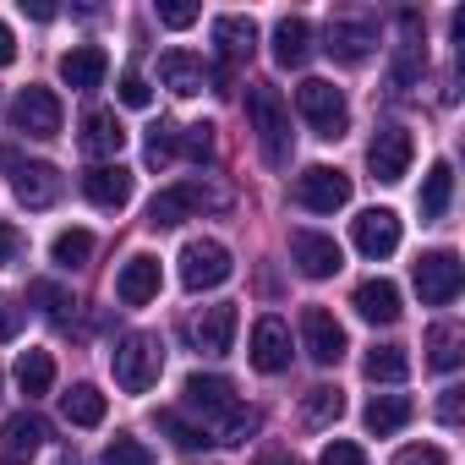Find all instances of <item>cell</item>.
I'll return each mask as SVG.
<instances>
[{
  "label": "cell",
  "instance_id": "cell-1",
  "mask_svg": "<svg viewBox=\"0 0 465 465\" xmlns=\"http://www.w3.org/2000/svg\"><path fill=\"white\" fill-rule=\"evenodd\" d=\"M181 405L203 416V427H208V438H213V443H247V432L258 427V416H252V411H242L236 383L219 378V372H192V378H186V389H181Z\"/></svg>",
  "mask_w": 465,
  "mask_h": 465
},
{
  "label": "cell",
  "instance_id": "cell-43",
  "mask_svg": "<svg viewBox=\"0 0 465 465\" xmlns=\"http://www.w3.org/2000/svg\"><path fill=\"white\" fill-rule=\"evenodd\" d=\"M394 465H449V454H443L438 443H411V449H400Z\"/></svg>",
  "mask_w": 465,
  "mask_h": 465
},
{
  "label": "cell",
  "instance_id": "cell-49",
  "mask_svg": "<svg viewBox=\"0 0 465 465\" xmlns=\"http://www.w3.org/2000/svg\"><path fill=\"white\" fill-rule=\"evenodd\" d=\"M23 12H28L34 23H50V17H55V6H50V0H23Z\"/></svg>",
  "mask_w": 465,
  "mask_h": 465
},
{
  "label": "cell",
  "instance_id": "cell-24",
  "mask_svg": "<svg viewBox=\"0 0 465 465\" xmlns=\"http://www.w3.org/2000/svg\"><path fill=\"white\" fill-rule=\"evenodd\" d=\"M213 45L224 61H247L258 50V23L252 17H213Z\"/></svg>",
  "mask_w": 465,
  "mask_h": 465
},
{
  "label": "cell",
  "instance_id": "cell-26",
  "mask_svg": "<svg viewBox=\"0 0 465 465\" xmlns=\"http://www.w3.org/2000/svg\"><path fill=\"white\" fill-rule=\"evenodd\" d=\"M45 438H50V427L34 411H17V416H6V427H0V449L6 454H34V449H45Z\"/></svg>",
  "mask_w": 465,
  "mask_h": 465
},
{
  "label": "cell",
  "instance_id": "cell-17",
  "mask_svg": "<svg viewBox=\"0 0 465 465\" xmlns=\"http://www.w3.org/2000/svg\"><path fill=\"white\" fill-rule=\"evenodd\" d=\"M247 356H252L258 372H285V367H291V323H285V318H258Z\"/></svg>",
  "mask_w": 465,
  "mask_h": 465
},
{
  "label": "cell",
  "instance_id": "cell-5",
  "mask_svg": "<svg viewBox=\"0 0 465 465\" xmlns=\"http://www.w3.org/2000/svg\"><path fill=\"white\" fill-rule=\"evenodd\" d=\"M230 269H236V263H230V247L224 242H186L181 247V285L186 291H213V285H224L230 280Z\"/></svg>",
  "mask_w": 465,
  "mask_h": 465
},
{
  "label": "cell",
  "instance_id": "cell-23",
  "mask_svg": "<svg viewBox=\"0 0 465 465\" xmlns=\"http://www.w3.org/2000/svg\"><path fill=\"white\" fill-rule=\"evenodd\" d=\"M351 307H356L367 323H394V318H400V285H394V280H361L356 296H351Z\"/></svg>",
  "mask_w": 465,
  "mask_h": 465
},
{
  "label": "cell",
  "instance_id": "cell-50",
  "mask_svg": "<svg viewBox=\"0 0 465 465\" xmlns=\"http://www.w3.org/2000/svg\"><path fill=\"white\" fill-rule=\"evenodd\" d=\"M274 465H296V460H274Z\"/></svg>",
  "mask_w": 465,
  "mask_h": 465
},
{
  "label": "cell",
  "instance_id": "cell-41",
  "mask_svg": "<svg viewBox=\"0 0 465 465\" xmlns=\"http://www.w3.org/2000/svg\"><path fill=\"white\" fill-rule=\"evenodd\" d=\"M318 465H367V454H361V443H351V438H334L329 449H323V460Z\"/></svg>",
  "mask_w": 465,
  "mask_h": 465
},
{
  "label": "cell",
  "instance_id": "cell-6",
  "mask_svg": "<svg viewBox=\"0 0 465 465\" xmlns=\"http://www.w3.org/2000/svg\"><path fill=\"white\" fill-rule=\"evenodd\" d=\"M296 203L302 208H312V213H334V208H345L351 203V175L345 170H334V164H312V170H302L296 175Z\"/></svg>",
  "mask_w": 465,
  "mask_h": 465
},
{
  "label": "cell",
  "instance_id": "cell-21",
  "mask_svg": "<svg viewBox=\"0 0 465 465\" xmlns=\"http://www.w3.org/2000/svg\"><path fill=\"white\" fill-rule=\"evenodd\" d=\"M159 83H164L170 94L192 99V94H203V88H208V72H203V61H197V55L170 50V55H159Z\"/></svg>",
  "mask_w": 465,
  "mask_h": 465
},
{
  "label": "cell",
  "instance_id": "cell-11",
  "mask_svg": "<svg viewBox=\"0 0 465 465\" xmlns=\"http://www.w3.org/2000/svg\"><path fill=\"white\" fill-rule=\"evenodd\" d=\"M291 258H296V269H302L307 280H334V274L345 269L340 242H334V236H318V230H296V236H291Z\"/></svg>",
  "mask_w": 465,
  "mask_h": 465
},
{
  "label": "cell",
  "instance_id": "cell-34",
  "mask_svg": "<svg viewBox=\"0 0 465 465\" xmlns=\"http://www.w3.org/2000/svg\"><path fill=\"white\" fill-rule=\"evenodd\" d=\"M159 432H170L181 449H208V443H213L208 427H203V421H186L181 411H159Z\"/></svg>",
  "mask_w": 465,
  "mask_h": 465
},
{
  "label": "cell",
  "instance_id": "cell-30",
  "mask_svg": "<svg viewBox=\"0 0 465 465\" xmlns=\"http://www.w3.org/2000/svg\"><path fill=\"white\" fill-rule=\"evenodd\" d=\"M17 383H23V394L28 400H39V394H50V383H55V356L50 351H23L17 356Z\"/></svg>",
  "mask_w": 465,
  "mask_h": 465
},
{
  "label": "cell",
  "instance_id": "cell-12",
  "mask_svg": "<svg viewBox=\"0 0 465 465\" xmlns=\"http://www.w3.org/2000/svg\"><path fill=\"white\" fill-rule=\"evenodd\" d=\"M12 126L28 137H55L61 132V99L50 88H23L12 99Z\"/></svg>",
  "mask_w": 465,
  "mask_h": 465
},
{
  "label": "cell",
  "instance_id": "cell-19",
  "mask_svg": "<svg viewBox=\"0 0 465 465\" xmlns=\"http://www.w3.org/2000/svg\"><path fill=\"white\" fill-rule=\"evenodd\" d=\"M83 197L94 208H126L132 203V170L126 164H94L83 175Z\"/></svg>",
  "mask_w": 465,
  "mask_h": 465
},
{
  "label": "cell",
  "instance_id": "cell-16",
  "mask_svg": "<svg viewBox=\"0 0 465 465\" xmlns=\"http://www.w3.org/2000/svg\"><path fill=\"white\" fill-rule=\"evenodd\" d=\"M203 203H219V197H208L197 181H181V186H164L153 203H148V224L153 230H170V224H181V219H192Z\"/></svg>",
  "mask_w": 465,
  "mask_h": 465
},
{
  "label": "cell",
  "instance_id": "cell-9",
  "mask_svg": "<svg viewBox=\"0 0 465 465\" xmlns=\"http://www.w3.org/2000/svg\"><path fill=\"white\" fill-rule=\"evenodd\" d=\"M411 159H416V143H411L405 126H378V137L367 143V170H372V181H405Z\"/></svg>",
  "mask_w": 465,
  "mask_h": 465
},
{
  "label": "cell",
  "instance_id": "cell-33",
  "mask_svg": "<svg viewBox=\"0 0 465 465\" xmlns=\"http://www.w3.org/2000/svg\"><path fill=\"white\" fill-rule=\"evenodd\" d=\"M50 258H55L61 269H83V263L94 258V236H88V230H61V236L50 242Z\"/></svg>",
  "mask_w": 465,
  "mask_h": 465
},
{
  "label": "cell",
  "instance_id": "cell-38",
  "mask_svg": "<svg viewBox=\"0 0 465 465\" xmlns=\"http://www.w3.org/2000/svg\"><path fill=\"white\" fill-rule=\"evenodd\" d=\"M181 153V126H153L148 132V164H170Z\"/></svg>",
  "mask_w": 465,
  "mask_h": 465
},
{
  "label": "cell",
  "instance_id": "cell-37",
  "mask_svg": "<svg viewBox=\"0 0 465 465\" xmlns=\"http://www.w3.org/2000/svg\"><path fill=\"white\" fill-rule=\"evenodd\" d=\"M421 66H427V50L421 45H400V55H394V72H389V83L405 94L416 77H421Z\"/></svg>",
  "mask_w": 465,
  "mask_h": 465
},
{
  "label": "cell",
  "instance_id": "cell-32",
  "mask_svg": "<svg viewBox=\"0 0 465 465\" xmlns=\"http://www.w3.org/2000/svg\"><path fill=\"white\" fill-rule=\"evenodd\" d=\"M460 345H465V334H460L454 323H438V329L427 334V361H432L438 372H454V367H460Z\"/></svg>",
  "mask_w": 465,
  "mask_h": 465
},
{
  "label": "cell",
  "instance_id": "cell-14",
  "mask_svg": "<svg viewBox=\"0 0 465 465\" xmlns=\"http://www.w3.org/2000/svg\"><path fill=\"white\" fill-rule=\"evenodd\" d=\"M236 323H242V318H236V307L219 302V307H203V312L192 318V329H186V334H192V345H197L203 356H224L230 345H236Z\"/></svg>",
  "mask_w": 465,
  "mask_h": 465
},
{
  "label": "cell",
  "instance_id": "cell-3",
  "mask_svg": "<svg viewBox=\"0 0 465 465\" xmlns=\"http://www.w3.org/2000/svg\"><path fill=\"white\" fill-rule=\"evenodd\" d=\"M110 372H115V383H121L126 394H148V389L159 383V372H164V345H159V334H143V329L121 334L115 351H110Z\"/></svg>",
  "mask_w": 465,
  "mask_h": 465
},
{
  "label": "cell",
  "instance_id": "cell-2",
  "mask_svg": "<svg viewBox=\"0 0 465 465\" xmlns=\"http://www.w3.org/2000/svg\"><path fill=\"white\" fill-rule=\"evenodd\" d=\"M247 115H252L263 159L274 170H285L291 164V110H285V94L274 83H247Z\"/></svg>",
  "mask_w": 465,
  "mask_h": 465
},
{
  "label": "cell",
  "instance_id": "cell-29",
  "mask_svg": "<svg viewBox=\"0 0 465 465\" xmlns=\"http://www.w3.org/2000/svg\"><path fill=\"white\" fill-rule=\"evenodd\" d=\"M361 372L372 383H405L411 378V356H405V345H372L367 361H361Z\"/></svg>",
  "mask_w": 465,
  "mask_h": 465
},
{
  "label": "cell",
  "instance_id": "cell-15",
  "mask_svg": "<svg viewBox=\"0 0 465 465\" xmlns=\"http://www.w3.org/2000/svg\"><path fill=\"white\" fill-rule=\"evenodd\" d=\"M6 164H12V192H17L23 208H50L61 197V170L55 164H23L12 153H6Z\"/></svg>",
  "mask_w": 465,
  "mask_h": 465
},
{
  "label": "cell",
  "instance_id": "cell-27",
  "mask_svg": "<svg viewBox=\"0 0 465 465\" xmlns=\"http://www.w3.org/2000/svg\"><path fill=\"white\" fill-rule=\"evenodd\" d=\"M307 55H312V28L302 17H280L274 23V61L280 66H307Z\"/></svg>",
  "mask_w": 465,
  "mask_h": 465
},
{
  "label": "cell",
  "instance_id": "cell-44",
  "mask_svg": "<svg viewBox=\"0 0 465 465\" xmlns=\"http://www.w3.org/2000/svg\"><path fill=\"white\" fill-rule=\"evenodd\" d=\"M159 23L164 28H192L197 23V6H186V0H159Z\"/></svg>",
  "mask_w": 465,
  "mask_h": 465
},
{
  "label": "cell",
  "instance_id": "cell-25",
  "mask_svg": "<svg viewBox=\"0 0 465 465\" xmlns=\"http://www.w3.org/2000/svg\"><path fill=\"white\" fill-rule=\"evenodd\" d=\"M416 416V405L405 400V394H372L367 400V411H361V421H367V432H378V438H389V432H400L405 421Z\"/></svg>",
  "mask_w": 465,
  "mask_h": 465
},
{
  "label": "cell",
  "instance_id": "cell-31",
  "mask_svg": "<svg viewBox=\"0 0 465 465\" xmlns=\"http://www.w3.org/2000/svg\"><path fill=\"white\" fill-rule=\"evenodd\" d=\"M61 411H66L72 427H99V421H104V394H99L94 383H77V389L61 400Z\"/></svg>",
  "mask_w": 465,
  "mask_h": 465
},
{
  "label": "cell",
  "instance_id": "cell-45",
  "mask_svg": "<svg viewBox=\"0 0 465 465\" xmlns=\"http://www.w3.org/2000/svg\"><path fill=\"white\" fill-rule=\"evenodd\" d=\"M23 258V230L17 224H0V269H12Z\"/></svg>",
  "mask_w": 465,
  "mask_h": 465
},
{
  "label": "cell",
  "instance_id": "cell-51",
  "mask_svg": "<svg viewBox=\"0 0 465 465\" xmlns=\"http://www.w3.org/2000/svg\"><path fill=\"white\" fill-rule=\"evenodd\" d=\"M0 465H12V460H0Z\"/></svg>",
  "mask_w": 465,
  "mask_h": 465
},
{
  "label": "cell",
  "instance_id": "cell-8",
  "mask_svg": "<svg viewBox=\"0 0 465 465\" xmlns=\"http://www.w3.org/2000/svg\"><path fill=\"white\" fill-rule=\"evenodd\" d=\"M323 39H329L323 50L334 61H367L378 50V23L367 12H340V17H329V34Z\"/></svg>",
  "mask_w": 465,
  "mask_h": 465
},
{
  "label": "cell",
  "instance_id": "cell-22",
  "mask_svg": "<svg viewBox=\"0 0 465 465\" xmlns=\"http://www.w3.org/2000/svg\"><path fill=\"white\" fill-rule=\"evenodd\" d=\"M115 296L126 302V307H148L153 296H159V258H132L126 269H121V280H115Z\"/></svg>",
  "mask_w": 465,
  "mask_h": 465
},
{
  "label": "cell",
  "instance_id": "cell-48",
  "mask_svg": "<svg viewBox=\"0 0 465 465\" xmlns=\"http://www.w3.org/2000/svg\"><path fill=\"white\" fill-rule=\"evenodd\" d=\"M17 61V39H12V28L0 23V66H12Z\"/></svg>",
  "mask_w": 465,
  "mask_h": 465
},
{
  "label": "cell",
  "instance_id": "cell-4",
  "mask_svg": "<svg viewBox=\"0 0 465 465\" xmlns=\"http://www.w3.org/2000/svg\"><path fill=\"white\" fill-rule=\"evenodd\" d=\"M296 110H302V121H307L323 143L345 137V126H351V104H345V94H340L334 83H323V77H307V83L296 88Z\"/></svg>",
  "mask_w": 465,
  "mask_h": 465
},
{
  "label": "cell",
  "instance_id": "cell-46",
  "mask_svg": "<svg viewBox=\"0 0 465 465\" xmlns=\"http://www.w3.org/2000/svg\"><path fill=\"white\" fill-rule=\"evenodd\" d=\"M17 329H23V307L0 296V340H17Z\"/></svg>",
  "mask_w": 465,
  "mask_h": 465
},
{
  "label": "cell",
  "instance_id": "cell-13",
  "mask_svg": "<svg viewBox=\"0 0 465 465\" xmlns=\"http://www.w3.org/2000/svg\"><path fill=\"white\" fill-rule=\"evenodd\" d=\"M302 345H307V356H312L318 367H334V361L345 356V329H340V318H334L329 307H307V312H302Z\"/></svg>",
  "mask_w": 465,
  "mask_h": 465
},
{
  "label": "cell",
  "instance_id": "cell-28",
  "mask_svg": "<svg viewBox=\"0 0 465 465\" xmlns=\"http://www.w3.org/2000/svg\"><path fill=\"white\" fill-rule=\"evenodd\" d=\"M449 197H454V164L438 159L421 181V219H443L449 213Z\"/></svg>",
  "mask_w": 465,
  "mask_h": 465
},
{
  "label": "cell",
  "instance_id": "cell-18",
  "mask_svg": "<svg viewBox=\"0 0 465 465\" xmlns=\"http://www.w3.org/2000/svg\"><path fill=\"white\" fill-rule=\"evenodd\" d=\"M83 153L88 159H99V164H115V153L126 148V126L115 121V110H94L88 121H83Z\"/></svg>",
  "mask_w": 465,
  "mask_h": 465
},
{
  "label": "cell",
  "instance_id": "cell-39",
  "mask_svg": "<svg viewBox=\"0 0 465 465\" xmlns=\"http://www.w3.org/2000/svg\"><path fill=\"white\" fill-rule=\"evenodd\" d=\"M181 153L197 159V164H208V159H213V126H208V121H203V126H181Z\"/></svg>",
  "mask_w": 465,
  "mask_h": 465
},
{
  "label": "cell",
  "instance_id": "cell-40",
  "mask_svg": "<svg viewBox=\"0 0 465 465\" xmlns=\"http://www.w3.org/2000/svg\"><path fill=\"white\" fill-rule=\"evenodd\" d=\"M28 302H39V307H45L50 318H61V312L72 307V296H66V291H61L55 280H34V285H28Z\"/></svg>",
  "mask_w": 465,
  "mask_h": 465
},
{
  "label": "cell",
  "instance_id": "cell-36",
  "mask_svg": "<svg viewBox=\"0 0 465 465\" xmlns=\"http://www.w3.org/2000/svg\"><path fill=\"white\" fill-rule=\"evenodd\" d=\"M104 465H153V454H148V443H143V438L115 432V438H110V449H104Z\"/></svg>",
  "mask_w": 465,
  "mask_h": 465
},
{
  "label": "cell",
  "instance_id": "cell-42",
  "mask_svg": "<svg viewBox=\"0 0 465 465\" xmlns=\"http://www.w3.org/2000/svg\"><path fill=\"white\" fill-rule=\"evenodd\" d=\"M121 104H132V110H148V104H153V88H148L137 72H126V77H121Z\"/></svg>",
  "mask_w": 465,
  "mask_h": 465
},
{
  "label": "cell",
  "instance_id": "cell-7",
  "mask_svg": "<svg viewBox=\"0 0 465 465\" xmlns=\"http://www.w3.org/2000/svg\"><path fill=\"white\" fill-rule=\"evenodd\" d=\"M351 242H356V252L372 258V263L394 258V252H400V213H394V208H367V213H356V219H351Z\"/></svg>",
  "mask_w": 465,
  "mask_h": 465
},
{
  "label": "cell",
  "instance_id": "cell-35",
  "mask_svg": "<svg viewBox=\"0 0 465 465\" xmlns=\"http://www.w3.org/2000/svg\"><path fill=\"white\" fill-rule=\"evenodd\" d=\"M340 411H345V394H340V389H329V383L307 389V421H312V427H323V421H340Z\"/></svg>",
  "mask_w": 465,
  "mask_h": 465
},
{
  "label": "cell",
  "instance_id": "cell-20",
  "mask_svg": "<svg viewBox=\"0 0 465 465\" xmlns=\"http://www.w3.org/2000/svg\"><path fill=\"white\" fill-rule=\"evenodd\" d=\"M104 72H110V55H104L99 45H77V50H66V55H61V83H66V88H77V94L99 88V83H104Z\"/></svg>",
  "mask_w": 465,
  "mask_h": 465
},
{
  "label": "cell",
  "instance_id": "cell-10",
  "mask_svg": "<svg viewBox=\"0 0 465 465\" xmlns=\"http://www.w3.org/2000/svg\"><path fill=\"white\" fill-rule=\"evenodd\" d=\"M460 258L454 252H427L421 263H416V296H421V307H449L454 296H460Z\"/></svg>",
  "mask_w": 465,
  "mask_h": 465
},
{
  "label": "cell",
  "instance_id": "cell-47",
  "mask_svg": "<svg viewBox=\"0 0 465 465\" xmlns=\"http://www.w3.org/2000/svg\"><path fill=\"white\" fill-rule=\"evenodd\" d=\"M438 416H443L449 427L460 421V389H443V405H438Z\"/></svg>",
  "mask_w": 465,
  "mask_h": 465
}]
</instances>
